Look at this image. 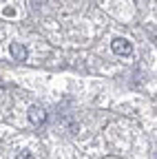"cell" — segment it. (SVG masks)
<instances>
[{
  "label": "cell",
  "mask_w": 157,
  "mask_h": 159,
  "mask_svg": "<svg viewBox=\"0 0 157 159\" xmlns=\"http://www.w3.org/2000/svg\"><path fill=\"white\" fill-rule=\"evenodd\" d=\"M111 47H113L115 55H122V57H126V55H131V53H133L131 42H128V40H124V38H115L113 42H111Z\"/></svg>",
  "instance_id": "6da1fadb"
},
{
  "label": "cell",
  "mask_w": 157,
  "mask_h": 159,
  "mask_svg": "<svg viewBox=\"0 0 157 159\" xmlns=\"http://www.w3.org/2000/svg\"><path fill=\"white\" fill-rule=\"evenodd\" d=\"M29 122H31L33 126H42V124L47 122V111H44L42 106H31V108H29Z\"/></svg>",
  "instance_id": "7a4b0ae2"
},
{
  "label": "cell",
  "mask_w": 157,
  "mask_h": 159,
  "mask_svg": "<svg viewBox=\"0 0 157 159\" xmlns=\"http://www.w3.org/2000/svg\"><path fill=\"white\" fill-rule=\"evenodd\" d=\"M9 53H11V57L13 60H20V62H22V60H27V47L25 44H20V42H11L9 44Z\"/></svg>",
  "instance_id": "3957f363"
},
{
  "label": "cell",
  "mask_w": 157,
  "mask_h": 159,
  "mask_svg": "<svg viewBox=\"0 0 157 159\" xmlns=\"http://www.w3.org/2000/svg\"><path fill=\"white\" fill-rule=\"evenodd\" d=\"M16 159H33V155L29 152V150H20V152H18V157Z\"/></svg>",
  "instance_id": "277c9868"
},
{
  "label": "cell",
  "mask_w": 157,
  "mask_h": 159,
  "mask_svg": "<svg viewBox=\"0 0 157 159\" xmlns=\"http://www.w3.org/2000/svg\"><path fill=\"white\" fill-rule=\"evenodd\" d=\"M5 16H16V11H13L11 7H7V9H5Z\"/></svg>",
  "instance_id": "5b68a950"
},
{
  "label": "cell",
  "mask_w": 157,
  "mask_h": 159,
  "mask_svg": "<svg viewBox=\"0 0 157 159\" xmlns=\"http://www.w3.org/2000/svg\"><path fill=\"white\" fill-rule=\"evenodd\" d=\"M2 86H5V84H2V82H0V89H2Z\"/></svg>",
  "instance_id": "8992f818"
}]
</instances>
